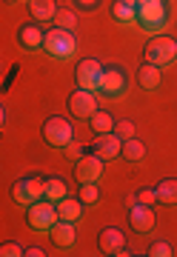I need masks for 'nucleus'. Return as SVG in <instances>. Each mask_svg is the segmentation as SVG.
<instances>
[{
  "label": "nucleus",
  "mask_w": 177,
  "mask_h": 257,
  "mask_svg": "<svg viewBox=\"0 0 177 257\" xmlns=\"http://www.w3.org/2000/svg\"><path fill=\"white\" fill-rule=\"evenodd\" d=\"M97 109H100V106H97V94L89 92V89H80V86H77L75 92L69 94V111H72L75 120H89Z\"/></svg>",
  "instance_id": "8"
},
{
  "label": "nucleus",
  "mask_w": 177,
  "mask_h": 257,
  "mask_svg": "<svg viewBox=\"0 0 177 257\" xmlns=\"http://www.w3.org/2000/svg\"><path fill=\"white\" fill-rule=\"evenodd\" d=\"M55 206H57V217L69 220V223H77L83 217V209H86L83 203H80V197H69V194H66L63 200H57Z\"/></svg>",
  "instance_id": "16"
},
{
  "label": "nucleus",
  "mask_w": 177,
  "mask_h": 257,
  "mask_svg": "<svg viewBox=\"0 0 177 257\" xmlns=\"http://www.w3.org/2000/svg\"><path fill=\"white\" fill-rule=\"evenodd\" d=\"M120 149H123V140L109 132V135H94V143H92V152L103 160H117L120 157Z\"/></svg>",
  "instance_id": "11"
},
{
  "label": "nucleus",
  "mask_w": 177,
  "mask_h": 257,
  "mask_svg": "<svg viewBox=\"0 0 177 257\" xmlns=\"http://www.w3.org/2000/svg\"><path fill=\"white\" fill-rule=\"evenodd\" d=\"M75 6L80 12H94L97 6H100V0H75Z\"/></svg>",
  "instance_id": "32"
},
{
  "label": "nucleus",
  "mask_w": 177,
  "mask_h": 257,
  "mask_svg": "<svg viewBox=\"0 0 177 257\" xmlns=\"http://www.w3.org/2000/svg\"><path fill=\"white\" fill-rule=\"evenodd\" d=\"M77 197H80V203H83V206H94V203L100 200V189H97V183H80Z\"/></svg>",
  "instance_id": "26"
},
{
  "label": "nucleus",
  "mask_w": 177,
  "mask_h": 257,
  "mask_svg": "<svg viewBox=\"0 0 177 257\" xmlns=\"http://www.w3.org/2000/svg\"><path fill=\"white\" fill-rule=\"evenodd\" d=\"M63 152H66V157H69V160H77V157L83 155V146H80V143H75V140H72V143H69V146H66Z\"/></svg>",
  "instance_id": "31"
},
{
  "label": "nucleus",
  "mask_w": 177,
  "mask_h": 257,
  "mask_svg": "<svg viewBox=\"0 0 177 257\" xmlns=\"http://www.w3.org/2000/svg\"><path fill=\"white\" fill-rule=\"evenodd\" d=\"M120 157L126 160V163H143V160H146V143H143V140H137V138L123 140Z\"/></svg>",
  "instance_id": "19"
},
{
  "label": "nucleus",
  "mask_w": 177,
  "mask_h": 257,
  "mask_svg": "<svg viewBox=\"0 0 177 257\" xmlns=\"http://www.w3.org/2000/svg\"><path fill=\"white\" fill-rule=\"evenodd\" d=\"M6 123V109H3V103H0V126Z\"/></svg>",
  "instance_id": "34"
},
{
  "label": "nucleus",
  "mask_w": 177,
  "mask_h": 257,
  "mask_svg": "<svg viewBox=\"0 0 177 257\" xmlns=\"http://www.w3.org/2000/svg\"><path fill=\"white\" fill-rule=\"evenodd\" d=\"M134 23L149 35H160L168 26V3L166 0H140Z\"/></svg>",
  "instance_id": "1"
},
{
  "label": "nucleus",
  "mask_w": 177,
  "mask_h": 257,
  "mask_svg": "<svg viewBox=\"0 0 177 257\" xmlns=\"http://www.w3.org/2000/svg\"><path fill=\"white\" fill-rule=\"evenodd\" d=\"M146 254H149V257H171V254H174V246H171L168 240H154Z\"/></svg>",
  "instance_id": "27"
},
{
  "label": "nucleus",
  "mask_w": 177,
  "mask_h": 257,
  "mask_svg": "<svg viewBox=\"0 0 177 257\" xmlns=\"http://www.w3.org/2000/svg\"><path fill=\"white\" fill-rule=\"evenodd\" d=\"M23 254V246L9 240V243H0V257H20Z\"/></svg>",
  "instance_id": "29"
},
{
  "label": "nucleus",
  "mask_w": 177,
  "mask_h": 257,
  "mask_svg": "<svg viewBox=\"0 0 177 257\" xmlns=\"http://www.w3.org/2000/svg\"><path fill=\"white\" fill-rule=\"evenodd\" d=\"M114 135L120 140H129V138H134V123L131 120H114V128H112Z\"/></svg>",
  "instance_id": "28"
},
{
  "label": "nucleus",
  "mask_w": 177,
  "mask_h": 257,
  "mask_svg": "<svg viewBox=\"0 0 177 257\" xmlns=\"http://www.w3.org/2000/svg\"><path fill=\"white\" fill-rule=\"evenodd\" d=\"M49 237H52V243H55L57 248H72V246H75V240H77L75 223L60 220V217H57V223L49 229Z\"/></svg>",
  "instance_id": "14"
},
{
  "label": "nucleus",
  "mask_w": 177,
  "mask_h": 257,
  "mask_svg": "<svg viewBox=\"0 0 177 257\" xmlns=\"http://www.w3.org/2000/svg\"><path fill=\"white\" fill-rule=\"evenodd\" d=\"M26 189H29V197H32V203H35V200H43V194H46V177L29 175V177H26Z\"/></svg>",
  "instance_id": "24"
},
{
  "label": "nucleus",
  "mask_w": 177,
  "mask_h": 257,
  "mask_svg": "<svg viewBox=\"0 0 177 257\" xmlns=\"http://www.w3.org/2000/svg\"><path fill=\"white\" fill-rule=\"evenodd\" d=\"M9 194H12V200H15V206H23V209H26L29 203H32V197H29V189H26V177H18V180L12 183Z\"/></svg>",
  "instance_id": "23"
},
{
  "label": "nucleus",
  "mask_w": 177,
  "mask_h": 257,
  "mask_svg": "<svg viewBox=\"0 0 177 257\" xmlns=\"http://www.w3.org/2000/svg\"><path fill=\"white\" fill-rule=\"evenodd\" d=\"M143 55H146V60L149 63H157L160 69L163 66H171L177 60V40L171 35H151L149 43H146V49H143Z\"/></svg>",
  "instance_id": "4"
},
{
  "label": "nucleus",
  "mask_w": 177,
  "mask_h": 257,
  "mask_svg": "<svg viewBox=\"0 0 177 257\" xmlns=\"http://www.w3.org/2000/svg\"><path fill=\"white\" fill-rule=\"evenodd\" d=\"M100 74H103V63L94 60V57H83L75 69V80L80 89H89V92L97 94V86H100Z\"/></svg>",
  "instance_id": "9"
},
{
  "label": "nucleus",
  "mask_w": 177,
  "mask_h": 257,
  "mask_svg": "<svg viewBox=\"0 0 177 257\" xmlns=\"http://www.w3.org/2000/svg\"><path fill=\"white\" fill-rule=\"evenodd\" d=\"M43 52L52 57H57V60H69V57L77 52V37L72 29H49L46 35H43Z\"/></svg>",
  "instance_id": "2"
},
{
  "label": "nucleus",
  "mask_w": 177,
  "mask_h": 257,
  "mask_svg": "<svg viewBox=\"0 0 177 257\" xmlns=\"http://www.w3.org/2000/svg\"><path fill=\"white\" fill-rule=\"evenodd\" d=\"M89 128H92L94 135H109L114 128V117H112V111H103V109H97L89 117Z\"/></svg>",
  "instance_id": "21"
},
{
  "label": "nucleus",
  "mask_w": 177,
  "mask_h": 257,
  "mask_svg": "<svg viewBox=\"0 0 177 257\" xmlns=\"http://www.w3.org/2000/svg\"><path fill=\"white\" fill-rule=\"evenodd\" d=\"M112 18L123 26H131L137 20V6H131L129 0H114L112 3Z\"/></svg>",
  "instance_id": "20"
},
{
  "label": "nucleus",
  "mask_w": 177,
  "mask_h": 257,
  "mask_svg": "<svg viewBox=\"0 0 177 257\" xmlns=\"http://www.w3.org/2000/svg\"><path fill=\"white\" fill-rule=\"evenodd\" d=\"M134 197H137V203H143V206H154V203H157V194H154V189H140Z\"/></svg>",
  "instance_id": "30"
},
{
  "label": "nucleus",
  "mask_w": 177,
  "mask_h": 257,
  "mask_svg": "<svg viewBox=\"0 0 177 257\" xmlns=\"http://www.w3.org/2000/svg\"><path fill=\"white\" fill-rule=\"evenodd\" d=\"M97 248H100L103 254H117L120 248H126V234H123L117 226H106V229H100V234H97Z\"/></svg>",
  "instance_id": "12"
},
{
  "label": "nucleus",
  "mask_w": 177,
  "mask_h": 257,
  "mask_svg": "<svg viewBox=\"0 0 177 257\" xmlns=\"http://www.w3.org/2000/svg\"><path fill=\"white\" fill-rule=\"evenodd\" d=\"M26 223H29V229L32 231H38V234H43L57 223V206L52 200H35V203H29L26 206Z\"/></svg>",
  "instance_id": "5"
},
{
  "label": "nucleus",
  "mask_w": 177,
  "mask_h": 257,
  "mask_svg": "<svg viewBox=\"0 0 177 257\" xmlns=\"http://www.w3.org/2000/svg\"><path fill=\"white\" fill-rule=\"evenodd\" d=\"M137 83H140V89H146V92H157L160 83H163V69L157 63L143 60L137 66Z\"/></svg>",
  "instance_id": "13"
},
{
  "label": "nucleus",
  "mask_w": 177,
  "mask_h": 257,
  "mask_svg": "<svg viewBox=\"0 0 177 257\" xmlns=\"http://www.w3.org/2000/svg\"><path fill=\"white\" fill-rule=\"evenodd\" d=\"M55 26H60V29H72L75 32V26H77V15H75V9H57L55 12V20H52Z\"/></svg>",
  "instance_id": "25"
},
{
  "label": "nucleus",
  "mask_w": 177,
  "mask_h": 257,
  "mask_svg": "<svg viewBox=\"0 0 177 257\" xmlns=\"http://www.w3.org/2000/svg\"><path fill=\"white\" fill-rule=\"evenodd\" d=\"M126 89H129V74H126V69L117 63L112 66H103V74H100V86H97V94H103V97H112V100H117V97H123L126 94Z\"/></svg>",
  "instance_id": "6"
},
{
  "label": "nucleus",
  "mask_w": 177,
  "mask_h": 257,
  "mask_svg": "<svg viewBox=\"0 0 177 257\" xmlns=\"http://www.w3.org/2000/svg\"><path fill=\"white\" fill-rule=\"evenodd\" d=\"M129 229L134 234H149L154 229V211H151V206H143V203L129 206Z\"/></svg>",
  "instance_id": "10"
},
{
  "label": "nucleus",
  "mask_w": 177,
  "mask_h": 257,
  "mask_svg": "<svg viewBox=\"0 0 177 257\" xmlns=\"http://www.w3.org/2000/svg\"><path fill=\"white\" fill-rule=\"evenodd\" d=\"M103 169H106L103 157H97L94 152H83L75 160V180L77 183H97L103 177Z\"/></svg>",
  "instance_id": "7"
},
{
  "label": "nucleus",
  "mask_w": 177,
  "mask_h": 257,
  "mask_svg": "<svg viewBox=\"0 0 177 257\" xmlns=\"http://www.w3.org/2000/svg\"><path fill=\"white\" fill-rule=\"evenodd\" d=\"M29 3V15L35 23H52L55 20V12H57V3L55 0H26Z\"/></svg>",
  "instance_id": "17"
},
{
  "label": "nucleus",
  "mask_w": 177,
  "mask_h": 257,
  "mask_svg": "<svg viewBox=\"0 0 177 257\" xmlns=\"http://www.w3.org/2000/svg\"><path fill=\"white\" fill-rule=\"evenodd\" d=\"M40 135H43V140H46V146L66 149L72 140H75V126H72V120L63 117V114H52V117L43 120Z\"/></svg>",
  "instance_id": "3"
},
{
  "label": "nucleus",
  "mask_w": 177,
  "mask_h": 257,
  "mask_svg": "<svg viewBox=\"0 0 177 257\" xmlns=\"http://www.w3.org/2000/svg\"><path fill=\"white\" fill-rule=\"evenodd\" d=\"M43 29L38 26V23H23V26L18 29V43L26 52H40L43 49Z\"/></svg>",
  "instance_id": "15"
},
{
  "label": "nucleus",
  "mask_w": 177,
  "mask_h": 257,
  "mask_svg": "<svg viewBox=\"0 0 177 257\" xmlns=\"http://www.w3.org/2000/svg\"><path fill=\"white\" fill-rule=\"evenodd\" d=\"M6 3H9V6H12V3H18V0H6Z\"/></svg>",
  "instance_id": "36"
},
{
  "label": "nucleus",
  "mask_w": 177,
  "mask_h": 257,
  "mask_svg": "<svg viewBox=\"0 0 177 257\" xmlns=\"http://www.w3.org/2000/svg\"><path fill=\"white\" fill-rule=\"evenodd\" d=\"M129 3H131V6H137V3H140V0H129Z\"/></svg>",
  "instance_id": "35"
},
{
  "label": "nucleus",
  "mask_w": 177,
  "mask_h": 257,
  "mask_svg": "<svg viewBox=\"0 0 177 257\" xmlns=\"http://www.w3.org/2000/svg\"><path fill=\"white\" fill-rule=\"evenodd\" d=\"M66 194H69V186H66V180L63 177H57V175H52V177H46V200H52V203H57V200H63Z\"/></svg>",
  "instance_id": "22"
},
{
  "label": "nucleus",
  "mask_w": 177,
  "mask_h": 257,
  "mask_svg": "<svg viewBox=\"0 0 177 257\" xmlns=\"http://www.w3.org/2000/svg\"><path fill=\"white\" fill-rule=\"evenodd\" d=\"M154 194L160 206H177V177H163L154 186Z\"/></svg>",
  "instance_id": "18"
},
{
  "label": "nucleus",
  "mask_w": 177,
  "mask_h": 257,
  "mask_svg": "<svg viewBox=\"0 0 177 257\" xmlns=\"http://www.w3.org/2000/svg\"><path fill=\"white\" fill-rule=\"evenodd\" d=\"M23 254H26V257H43L46 251H43L40 246H32V248H23Z\"/></svg>",
  "instance_id": "33"
}]
</instances>
